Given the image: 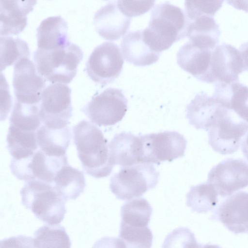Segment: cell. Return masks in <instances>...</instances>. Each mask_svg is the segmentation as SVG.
<instances>
[{
	"instance_id": "ac0fdd59",
	"label": "cell",
	"mask_w": 248,
	"mask_h": 248,
	"mask_svg": "<svg viewBox=\"0 0 248 248\" xmlns=\"http://www.w3.org/2000/svg\"><path fill=\"white\" fill-rule=\"evenodd\" d=\"M226 109L214 97L201 92L187 105L186 118L196 129L208 131Z\"/></svg>"
},
{
	"instance_id": "603a6c76",
	"label": "cell",
	"mask_w": 248,
	"mask_h": 248,
	"mask_svg": "<svg viewBox=\"0 0 248 248\" xmlns=\"http://www.w3.org/2000/svg\"><path fill=\"white\" fill-rule=\"evenodd\" d=\"M68 25L60 16L48 17L43 20L36 29L38 48L50 50L66 46Z\"/></svg>"
},
{
	"instance_id": "7402d4cb",
	"label": "cell",
	"mask_w": 248,
	"mask_h": 248,
	"mask_svg": "<svg viewBox=\"0 0 248 248\" xmlns=\"http://www.w3.org/2000/svg\"><path fill=\"white\" fill-rule=\"evenodd\" d=\"M225 108L248 123V87L239 81L216 83L213 95Z\"/></svg>"
},
{
	"instance_id": "ffe728a7",
	"label": "cell",
	"mask_w": 248,
	"mask_h": 248,
	"mask_svg": "<svg viewBox=\"0 0 248 248\" xmlns=\"http://www.w3.org/2000/svg\"><path fill=\"white\" fill-rule=\"evenodd\" d=\"M186 37L194 44L210 49L218 45L220 31L214 16L201 14L186 16Z\"/></svg>"
},
{
	"instance_id": "7c38bea8",
	"label": "cell",
	"mask_w": 248,
	"mask_h": 248,
	"mask_svg": "<svg viewBox=\"0 0 248 248\" xmlns=\"http://www.w3.org/2000/svg\"><path fill=\"white\" fill-rule=\"evenodd\" d=\"M46 81L29 58H23L14 64L13 86L16 101L25 104L40 105Z\"/></svg>"
},
{
	"instance_id": "2e32d148",
	"label": "cell",
	"mask_w": 248,
	"mask_h": 248,
	"mask_svg": "<svg viewBox=\"0 0 248 248\" xmlns=\"http://www.w3.org/2000/svg\"><path fill=\"white\" fill-rule=\"evenodd\" d=\"M131 20L120 11L116 1H111L95 13L93 24L100 36L106 40L115 41L126 33Z\"/></svg>"
},
{
	"instance_id": "3957f363",
	"label": "cell",
	"mask_w": 248,
	"mask_h": 248,
	"mask_svg": "<svg viewBox=\"0 0 248 248\" xmlns=\"http://www.w3.org/2000/svg\"><path fill=\"white\" fill-rule=\"evenodd\" d=\"M83 57L81 49L69 42L59 48H37L33 60L37 72L52 84H68L76 76L77 68Z\"/></svg>"
},
{
	"instance_id": "44dd1931",
	"label": "cell",
	"mask_w": 248,
	"mask_h": 248,
	"mask_svg": "<svg viewBox=\"0 0 248 248\" xmlns=\"http://www.w3.org/2000/svg\"><path fill=\"white\" fill-rule=\"evenodd\" d=\"M112 162L123 167L140 163L141 142L140 137L123 132L114 136L108 144Z\"/></svg>"
},
{
	"instance_id": "8d00e7d4",
	"label": "cell",
	"mask_w": 248,
	"mask_h": 248,
	"mask_svg": "<svg viewBox=\"0 0 248 248\" xmlns=\"http://www.w3.org/2000/svg\"><path fill=\"white\" fill-rule=\"evenodd\" d=\"M0 248H34L33 240L24 235L11 237L1 240Z\"/></svg>"
},
{
	"instance_id": "4fadbf2b",
	"label": "cell",
	"mask_w": 248,
	"mask_h": 248,
	"mask_svg": "<svg viewBox=\"0 0 248 248\" xmlns=\"http://www.w3.org/2000/svg\"><path fill=\"white\" fill-rule=\"evenodd\" d=\"M207 183L220 196H230L248 186V163L242 159L224 160L210 170Z\"/></svg>"
},
{
	"instance_id": "277c9868",
	"label": "cell",
	"mask_w": 248,
	"mask_h": 248,
	"mask_svg": "<svg viewBox=\"0 0 248 248\" xmlns=\"http://www.w3.org/2000/svg\"><path fill=\"white\" fill-rule=\"evenodd\" d=\"M20 195L22 204L40 220L49 225L63 220L66 212L65 200L53 184L37 179L27 181Z\"/></svg>"
},
{
	"instance_id": "ab89813d",
	"label": "cell",
	"mask_w": 248,
	"mask_h": 248,
	"mask_svg": "<svg viewBox=\"0 0 248 248\" xmlns=\"http://www.w3.org/2000/svg\"><path fill=\"white\" fill-rule=\"evenodd\" d=\"M242 150L246 159L248 160V133L243 140L242 143Z\"/></svg>"
},
{
	"instance_id": "d6a6232c",
	"label": "cell",
	"mask_w": 248,
	"mask_h": 248,
	"mask_svg": "<svg viewBox=\"0 0 248 248\" xmlns=\"http://www.w3.org/2000/svg\"><path fill=\"white\" fill-rule=\"evenodd\" d=\"M119 238L127 248H151L153 235L148 226L135 227L121 222Z\"/></svg>"
},
{
	"instance_id": "d4e9b609",
	"label": "cell",
	"mask_w": 248,
	"mask_h": 248,
	"mask_svg": "<svg viewBox=\"0 0 248 248\" xmlns=\"http://www.w3.org/2000/svg\"><path fill=\"white\" fill-rule=\"evenodd\" d=\"M71 138L68 126L54 128L42 124L37 131L39 149L46 154L53 156L66 155V150Z\"/></svg>"
},
{
	"instance_id": "5b68a950",
	"label": "cell",
	"mask_w": 248,
	"mask_h": 248,
	"mask_svg": "<svg viewBox=\"0 0 248 248\" xmlns=\"http://www.w3.org/2000/svg\"><path fill=\"white\" fill-rule=\"evenodd\" d=\"M159 176V172L150 163L123 167L110 178V189L118 199L131 200L155 188Z\"/></svg>"
},
{
	"instance_id": "83f0119b",
	"label": "cell",
	"mask_w": 248,
	"mask_h": 248,
	"mask_svg": "<svg viewBox=\"0 0 248 248\" xmlns=\"http://www.w3.org/2000/svg\"><path fill=\"white\" fill-rule=\"evenodd\" d=\"M153 208L143 198L125 202L121 207V223L135 227L148 226Z\"/></svg>"
},
{
	"instance_id": "cb8c5ba5",
	"label": "cell",
	"mask_w": 248,
	"mask_h": 248,
	"mask_svg": "<svg viewBox=\"0 0 248 248\" xmlns=\"http://www.w3.org/2000/svg\"><path fill=\"white\" fill-rule=\"evenodd\" d=\"M122 52L125 60L138 66H145L155 63L160 53L153 51L143 38L142 30L128 32L121 43Z\"/></svg>"
},
{
	"instance_id": "d590c367",
	"label": "cell",
	"mask_w": 248,
	"mask_h": 248,
	"mask_svg": "<svg viewBox=\"0 0 248 248\" xmlns=\"http://www.w3.org/2000/svg\"><path fill=\"white\" fill-rule=\"evenodd\" d=\"M120 11L126 16L131 18L143 15L154 5L155 1L117 0Z\"/></svg>"
},
{
	"instance_id": "484cf974",
	"label": "cell",
	"mask_w": 248,
	"mask_h": 248,
	"mask_svg": "<svg viewBox=\"0 0 248 248\" xmlns=\"http://www.w3.org/2000/svg\"><path fill=\"white\" fill-rule=\"evenodd\" d=\"M7 148L12 159L19 160L31 156L38 150L37 131H27L10 125L7 136Z\"/></svg>"
},
{
	"instance_id": "8992f818",
	"label": "cell",
	"mask_w": 248,
	"mask_h": 248,
	"mask_svg": "<svg viewBox=\"0 0 248 248\" xmlns=\"http://www.w3.org/2000/svg\"><path fill=\"white\" fill-rule=\"evenodd\" d=\"M141 141V163L171 162L184 155L187 141L176 131L152 133L140 136Z\"/></svg>"
},
{
	"instance_id": "4dcf8cb0",
	"label": "cell",
	"mask_w": 248,
	"mask_h": 248,
	"mask_svg": "<svg viewBox=\"0 0 248 248\" xmlns=\"http://www.w3.org/2000/svg\"><path fill=\"white\" fill-rule=\"evenodd\" d=\"M42 123L40 105L25 104L15 100L10 125L23 130L36 132Z\"/></svg>"
},
{
	"instance_id": "f1b7e54d",
	"label": "cell",
	"mask_w": 248,
	"mask_h": 248,
	"mask_svg": "<svg viewBox=\"0 0 248 248\" xmlns=\"http://www.w3.org/2000/svg\"><path fill=\"white\" fill-rule=\"evenodd\" d=\"M217 194L211 185L202 183L190 187L186 195V204L193 212L205 213L217 205Z\"/></svg>"
},
{
	"instance_id": "836d02e7",
	"label": "cell",
	"mask_w": 248,
	"mask_h": 248,
	"mask_svg": "<svg viewBox=\"0 0 248 248\" xmlns=\"http://www.w3.org/2000/svg\"><path fill=\"white\" fill-rule=\"evenodd\" d=\"M194 234L187 228L180 227L166 237L162 248H197Z\"/></svg>"
},
{
	"instance_id": "e0dca14e",
	"label": "cell",
	"mask_w": 248,
	"mask_h": 248,
	"mask_svg": "<svg viewBox=\"0 0 248 248\" xmlns=\"http://www.w3.org/2000/svg\"><path fill=\"white\" fill-rule=\"evenodd\" d=\"M212 50L189 41L178 50L176 55L177 63L182 69L198 80L210 83Z\"/></svg>"
},
{
	"instance_id": "60d3db41",
	"label": "cell",
	"mask_w": 248,
	"mask_h": 248,
	"mask_svg": "<svg viewBox=\"0 0 248 248\" xmlns=\"http://www.w3.org/2000/svg\"><path fill=\"white\" fill-rule=\"evenodd\" d=\"M197 248H221L219 246L215 245L205 244L202 245L199 244Z\"/></svg>"
},
{
	"instance_id": "7a4b0ae2",
	"label": "cell",
	"mask_w": 248,
	"mask_h": 248,
	"mask_svg": "<svg viewBox=\"0 0 248 248\" xmlns=\"http://www.w3.org/2000/svg\"><path fill=\"white\" fill-rule=\"evenodd\" d=\"M186 15L179 7L168 2L156 5L148 27L142 30L143 38L153 51L160 53L186 37Z\"/></svg>"
},
{
	"instance_id": "4316f807",
	"label": "cell",
	"mask_w": 248,
	"mask_h": 248,
	"mask_svg": "<svg viewBox=\"0 0 248 248\" xmlns=\"http://www.w3.org/2000/svg\"><path fill=\"white\" fill-rule=\"evenodd\" d=\"M53 185L59 194L65 201L75 200L83 192L85 179L83 172L67 164L55 177Z\"/></svg>"
},
{
	"instance_id": "8fae6325",
	"label": "cell",
	"mask_w": 248,
	"mask_h": 248,
	"mask_svg": "<svg viewBox=\"0 0 248 248\" xmlns=\"http://www.w3.org/2000/svg\"><path fill=\"white\" fill-rule=\"evenodd\" d=\"M208 131L209 144L215 151L222 155L231 154L239 149L242 138L248 131V123L234 121L226 109Z\"/></svg>"
},
{
	"instance_id": "ba28073f",
	"label": "cell",
	"mask_w": 248,
	"mask_h": 248,
	"mask_svg": "<svg viewBox=\"0 0 248 248\" xmlns=\"http://www.w3.org/2000/svg\"><path fill=\"white\" fill-rule=\"evenodd\" d=\"M124 63L119 46L111 42H105L92 51L86 63L89 78L102 87L112 83L121 74Z\"/></svg>"
},
{
	"instance_id": "6da1fadb",
	"label": "cell",
	"mask_w": 248,
	"mask_h": 248,
	"mask_svg": "<svg viewBox=\"0 0 248 248\" xmlns=\"http://www.w3.org/2000/svg\"><path fill=\"white\" fill-rule=\"evenodd\" d=\"M73 139L83 169L94 178L107 177L114 165L108 144L101 130L92 122L82 120L73 128Z\"/></svg>"
},
{
	"instance_id": "9a60e30c",
	"label": "cell",
	"mask_w": 248,
	"mask_h": 248,
	"mask_svg": "<svg viewBox=\"0 0 248 248\" xmlns=\"http://www.w3.org/2000/svg\"><path fill=\"white\" fill-rule=\"evenodd\" d=\"M216 217L234 233L248 232V193L239 191L226 199L217 209Z\"/></svg>"
},
{
	"instance_id": "9c48e42d",
	"label": "cell",
	"mask_w": 248,
	"mask_h": 248,
	"mask_svg": "<svg viewBox=\"0 0 248 248\" xmlns=\"http://www.w3.org/2000/svg\"><path fill=\"white\" fill-rule=\"evenodd\" d=\"M71 90L64 84H51L43 91L40 116L43 124L54 128L68 126L72 115Z\"/></svg>"
},
{
	"instance_id": "f35d334b",
	"label": "cell",
	"mask_w": 248,
	"mask_h": 248,
	"mask_svg": "<svg viewBox=\"0 0 248 248\" xmlns=\"http://www.w3.org/2000/svg\"><path fill=\"white\" fill-rule=\"evenodd\" d=\"M239 50L243 61L245 71H248V42L243 44Z\"/></svg>"
},
{
	"instance_id": "5bb4252c",
	"label": "cell",
	"mask_w": 248,
	"mask_h": 248,
	"mask_svg": "<svg viewBox=\"0 0 248 248\" xmlns=\"http://www.w3.org/2000/svg\"><path fill=\"white\" fill-rule=\"evenodd\" d=\"M244 71L240 52L233 46L223 43L213 49L210 83L230 84L239 81V75Z\"/></svg>"
},
{
	"instance_id": "30bf717a",
	"label": "cell",
	"mask_w": 248,
	"mask_h": 248,
	"mask_svg": "<svg viewBox=\"0 0 248 248\" xmlns=\"http://www.w3.org/2000/svg\"><path fill=\"white\" fill-rule=\"evenodd\" d=\"M68 164L67 155L50 156L39 149L28 158L11 160L10 168L18 179L29 181L37 179L53 184L55 177L61 169Z\"/></svg>"
},
{
	"instance_id": "52a82bcc",
	"label": "cell",
	"mask_w": 248,
	"mask_h": 248,
	"mask_svg": "<svg viewBox=\"0 0 248 248\" xmlns=\"http://www.w3.org/2000/svg\"><path fill=\"white\" fill-rule=\"evenodd\" d=\"M92 123L109 126L121 121L127 110V100L121 89L108 88L92 98L81 109Z\"/></svg>"
},
{
	"instance_id": "e575fe53",
	"label": "cell",
	"mask_w": 248,
	"mask_h": 248,
	"mask_svg": "<svg viewBox=\"0 0 248 248\" xmlns=\"http://www.w3.org/2000/svg\"><path fill=\"white\" fill-rule=\"evenodd\" d=\"M223 2V0H186L185 3L186 15L207 14L214 16Z\"/></svg>"
},
{
	"instance_id": "d6986e66",
	"label": "cell",
	"mask_w": 248,
	"mask_h": 248,
	"mask_svg": "<svg viewBox=\"0 0 248 248\" xmlns=\"http://www.w3.org/2000/svg\"><path fill=\"white\" fill-rule=\"evenodd\" d=\"M35 0H0V36L16 35L27 24V15L33 9Z\"/></svg>"
},
{
	"instance_id": "1f68e13d",
	"label": "cell",
	"mask_w": 248,
	"mask_h": 248,
	"mask_svg": "<svg viewBox=\"0 0 248 248\" xmlns=\"http://www.w3.org/2000/svg\"><path fill=\"white\" fill-rule=\"evenodd\" d=\"M28 44L24 40L10 36H0V71L15 64L23 58H30Z\"/></svg>"
},
{
	"instance_id": "f546056e",
	"label": "cell",
	"mask_w": 248,
	"mask_h": 248,
	"mask_svg": "<svg viewBox=\"0 0 248 248\" xmlns=\"http://www.w3.org/2000/svg\"><path fill=\"white\" fill-rule=\"evenodd\" d=\"M34 248H71V243L65 228L58 225L40 227L34 234Z\"/></svg>"
},
{
	"instance_id": "74e56055",
	"label": "cell",
	"mask_w": 248,
	"mask_h": 248,
	"mask_svg": "<svg viewBox=\"0 0 248 248\" xmlns=\"http://www.w3.org/2000/svg\"><path fill=\"white\" fill-rule=\"evenodd\" d=\"M92 248H127L120 238L104 237L96 241Z\"/></svg>"
}]
</instances>
